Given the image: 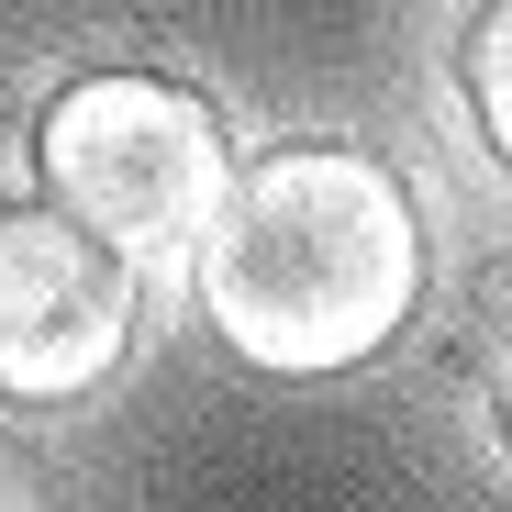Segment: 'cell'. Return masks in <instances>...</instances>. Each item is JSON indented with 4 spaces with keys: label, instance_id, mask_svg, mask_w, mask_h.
<instances>
[{
    "label": "cell",
    "instance_id": "7a4b0ae2",
    "mask_svg": "<svg viewBox=\"0 0 512 512\" xmlns=\"http://www.w3.org/2000/svg\"><path fill=\"white\" fill-rule=\"evenodd\" d=\"M34 167H45L56 212L90 223L123 256L190 245L234 201L223 112L201 90H179V78H134V67H101V78H78V90H56L45 123H34Z\"/></svg>",
    "mask_w": 512,
    "mask_h": 512
},
{
    "label": "cell",
    "instance_id": "5b68a950",
    "mask_svg": "<svg viewBox=\"0 0 512 512\" xmlns=\"http://www.w3.org/2000/svg\"><path fill=\"white\" fill-rule=\"evenodd\" d=\"M490 423H501V446H512V334H501V357H490Z\"/></svg>",
    "mask_w": 512,
    "mask_h": 512
},
{
    "label": "cell",
    "instance_id": "6da1fadb",
    "mask_svg": "<svg viewBox=\"0 0 512 512\" xmlns=\"http://www.w3.org/2000/svg\"><path fill=\"white\" fill-rule=\"evenodd\" d=\"M423 301V223L401 167L368 145L256 156L201 234V312L245 368L323 379L379 357Z\"/></svg>",
    "mask_w": 512,
    "mask_h": 512
},
{
    "label": "cell",
    "instance_id": "277c9868",
    "mask_svg": "<svg viewBox=\"0 0 512 512\" xmlns=\"http://www.w3.org/2000/svg\"><path fill=\"white\" fill-rule=\"evenodd\" d=\"M468 101H479V134H490V156L512 167V0H501V12H479L468 23Z\"/></svg>",
    "mask_w": 512,
    "mask_h": 512
},
{
    "label": "cell",
    "instance_id": "3957f363",
    "mask_svg": "<svg viewBox=\"0 0 512 512\" xmlns=\"http://www.w3.org/2000/svg\"><path fill=\"white\" fill-rule=\"evenodd\" d=\"M134 346V256L56 201H0V401H78Z\"/></svg>",
    "mask_w": 512,
    "mask_h": 512
}]
</instances>
